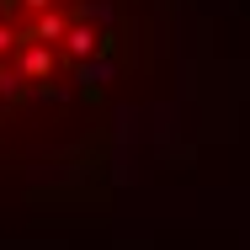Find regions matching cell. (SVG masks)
<instances>
[{
  "label": "cell",
  "mask_w": 250,
  "mask_h": 250,
  "mask_svg": "<svg viewBox=\"0 0 250 250\" xmlns=\"http://www.w3.org/2000/svg\"><path fill=\"white\" fill-rule=\"evenodd\" d=\"M149 53V0H0V117L96 123Z\"/></svg>",
  "instance_id": "obj_1"
}]
</instances>
